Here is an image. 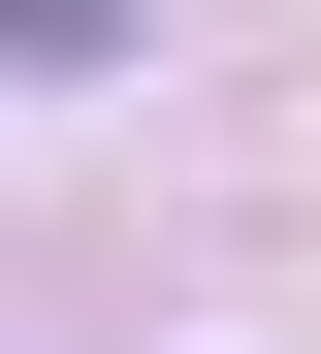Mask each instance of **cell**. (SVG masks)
I'll use <instances>...</instances> for the list:
<instances>
[{
    "mask_svg": "<svg viewBox=\"0 0 321 354\" xmlns=\"http://www.w3.org/2000/svg\"><path fill=\"white\" fill-rule=\"evenodd\" d=\"M0 65H128V0H0Z\"/></svg>",
    "mask_w": 321,
    "mask_h": 354,
    "instance_id": "obj_1",
    "label": "cell"
}]
</instances>
